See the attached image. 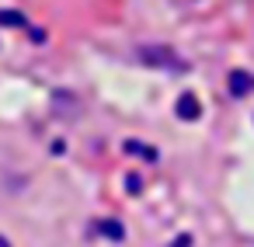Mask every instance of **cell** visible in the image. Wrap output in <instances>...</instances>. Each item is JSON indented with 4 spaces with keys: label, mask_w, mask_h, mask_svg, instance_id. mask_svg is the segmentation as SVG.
Returning a JSON list of instances; mask_svg holds the SVG:
<instances>
[{
    "label": "cell",
    "mask_w": 254,
    "mask_h": 247,
    "mask_svg": "<svg viewBox=\"0 0 254 247\" xmlns=\"http://www.w3.org/2000/svg\"><path fill=\"white\" fill-rule=\"evenodd\" d=\"M101 226H105V233H108V237H115V240L122 237V226H119V223H101Z\"/></svg>",
    "instance_id": "cell-3"
},
{
    "label": "cell",
    "mask_w": 254,
    "mask_h": 247,
    "mask_svg": "<svg viewBox=\"0 0 254 247\" xmlns=\"http://www.w3.org/2000/svg\"><path fill=\"white\" fill-rule=\"evenodd\" d=\"M247 84H251V77H244V73H233V91H237V94H244V91H247Z\"/></svg>",
    "instance_id": "cell-2"
},
{
    "label": "cell",
    "mask_w": 254,
    "mask_h": 247,
    "mask_svg": "<svg viewBox=\"0 0 254 247\" xmlns=\"http://www.w3.org/2000/svg\"><path fill=\"white\" fill-rule=\"evenodd\" d=\"M178 112H181V119H195V115H198V98H195V94H185V98L178 101Z\"/></svg>",
    "instance_id": "cell-1"
}]
</instances>
